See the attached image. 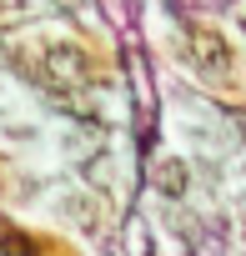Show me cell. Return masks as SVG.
Here are the masks:
<instances>
[{
    "mask_svg": "<svg viewBox=\"0 0 246 256\" xmlns=\"http://www.w3.org/2000/svg\"><path fill=\"white\" fill-rule=\"evenodd\" d=\"M191 186V176H186V161H161L156 166V191H166V196H181Z\"/></svg>",
    "mask_w": 246,
    "mask_h": 256,
    "instance_id": "obj_1",
    "label": "cell"
},
{
    "mask_svg": "<svg viewBox=\"0 0 246 256\" xmlns=\"http://www.w3.org/2000/svg\"><path fill=\"white\" fill-rule=\"evenodd\" d=\"M56 10H60V16H76V20H86V16L96 10V0H56Z\"/></svg>",
    "mask_w": 246,
    "mask_h": 256,
    "instance_id": "obj_2",
    "label": "cell"
}]
</instances>
